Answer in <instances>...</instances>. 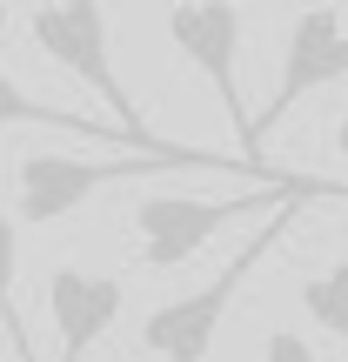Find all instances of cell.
<instances>
[{"instance_id": "1", "label": "cell", "mask_w": 348, "mask_h": 362, "mask_svg": "<svg viewBox=\"0 0 348 362\" xmlns=\"http://www.w3.org/2000/svg\"><path fill=\"white\" fill-rule=\"evenodd\" d=\"M315 194H328V188H315ZM315 194H301V202L275 208L268 228H255V235H248V242L215 269V282H201V288H188V296H174V302H161V309H148V315H141V349L155 356V362H208V349H215V336H221V322H228V309H234V296H241L248 275L275 255V242L288 235V221H295Z\"/></svg>"}, {"instance_id": "2", "label": "cell", "mask_w": 348, "mask_h": 362, "mask_svg": "<svg viewBox=\"0 0 348 362\" xmlns=\"http://www.w3.org/2000/svg\"><path fill=\"white\" fill-rule=\"evenodd\" d=\"M301 181L295 175H275L261 181V188H241V194H148L141 208H134V242H141V269L168 275L181 262L194 255L201 242H215L221 228H228L234 215H268L275 202H288Z\"/></svg>"}, {"instance_id": "3", "label": "cell", "mask_w": 348, "mask_h": 362, "mask_svg": "<svg viewBox=\"0 0 348 362\" xmlns=\"http://www.w3.org/2000/svg\"><path fill=\"white\" fill-rule=\"evenodd\" d=\"M27 34H34V47L47 54L54 67H67L80 88L101 94L114 128H128V134H141V141H155V128L141 121L134 94L121 88L114 61H107V13H101V7H88V0H74V7H34V13H27Z\"/></svg>"}, {"instance_id": "4", "label": "cell", "mask_w": 348, "mask_h": 362, "mask_svg": "<svg viewBox=\"0 0 348 362\" xmlns=\"http://www.w3.org/2000/svg\"><path fill=\"white\" fill-rule=\"evenodd\" d=\"M335 81H348V34H342V13L335 7H308L295 13V27H288V47H282V81H275V94L261 101L255 128H248V168H255L261 141H268L275 128H282L288 115H295L308 94L335 88Z\"/></svg>"}, {"instance_id": "5", "label": "cell", "mask_w": 348, "mask_h": 362, "mask_svg": "<svg viewBox=\"0 0 348 362\" xmlns=\"http://www.w3.org/2000/svg\"><path fill=\"white\" fill-rule=\"evenodd\" d=\"M174 161H80V155H20L13 168V215L34 221V228H54L67 221L88 194L114 188V181L134 175H168Z\"/></svg>"}, {"instance_id": "6", "label": "cell", "mask_w": 348, "mask_h": 362, "mask_svg": "<svg viewBox=\"0 0 348 362\" xmlns=\"http://www.w3.org/2000/svg\"><path fill=\"white\" fill-rule=\"evenodd\" d=\"M168 40L188 54V67H194V74L215 88L221 115L234 121V141H241V155H248V128H255V115H248L241 81H234V61H241V13H234V7H221V0H201V7H174V13H168ZM241 168H248V161H241Z\"/></svg>"}, {"instance_id": "7", "label": "cell", "mask_w": 348, "mask_h": 362, "mask_svg": "<svg viewBox=\"0 0 348 362\" xmlns=\"http://www.w3.org/2000/svg\"><path fill=\"white\" fill-rule=\"evenodd\" d=\"M121 302H128L121 275H94L74 262L47 269V322L61 336V362H88V349L121 322Z\"/></svg>"}, {"instance_id": "8", "label": "cell", "mask_w": 348, "mask_h": 362, "mask_svg": "<svg viewBox=\"0 0 348 362\" xmlns=\"http://www.w3.org/2000/svg\"><path fill=\"white\" fill-rule=\"evenodd\" d=\"M13 275H20V228H13V215H0V336L13 342V356H20V362H40L34 342H27L20 309H13Z\"/></svg>"}, {"instance_id": "9", "label": "cell", "mask_w": 348, "mask_h": 362, "mask_svg": "<svg viewBox=\"0 0 348 362\" xmlns=\"http://www.w3.org/2000/svg\"><path fill=\"white\" fill-rule=\"evenodd\" d=\"M301 309H308V315H315V322H322L335 342H348V262L322 269L308 288H301Z\"/></svg>"}, {"instance_id": "10", "label": "cell", "mask_w": 348, "mask_h": 362, "mask_svg": "<svg viewBox=\"0 0 348 362\" xmlns=\"http://www.w3.org/2000/svg\"><path fill=\"white\" fill-rule=\"evenodd\" d=\"M255 362H322V356H315L308 342L295 336V329H275V336H268V342L255 349Z\"/></svg>"}, {"instance_id": "11", "label": "cell", "mask_w": 348, "mask_h": 362, "mask_svg": "<svg viewBox=\"0 0 348 362\" xmlns=\"http://www.w3.org/2000/svg\"><path fill=\"white\" fill-rule=\"evenodd\" d=\"M335 148H342V155H348V121H342V128H335Z\"/></svg>"}, {"instance_id": "12", "label": "cell", "mask_w": 348, "mask_h": 362, "mask_svg": "<svg viewBox=\"0 0 348 362\" xmlns=\"http://www.w3.org/2000/svg\"><path fill=\"white\" fill-rule=\"evenodd\" d=\"M0 34H7V13H0Z\"/></svg>"}, {"instance_id": "13", "label": "cell", "mask_w": 348, "mask_h": 362, "mask_svg": "<svg viewBox=\"0 0 348 362\" xmlns=\"http://www.w3.org/2000/svg\"><path fill=\"white\" fill-rule=\"evenodd\" d=\"M0 342H7V336H0Z\"/></svg>"}]
</instances>
